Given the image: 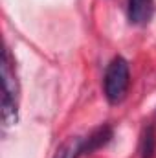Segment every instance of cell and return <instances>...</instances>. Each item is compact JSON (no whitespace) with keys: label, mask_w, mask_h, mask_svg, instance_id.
<instances>
[{"label":"cell","mask_w":156,"mask_h":158,"mask_svg":"<svg viewBox=\"0 0 156 158\" xmlns=\"http://www.w3.org/2000/svg\"><path fill=\"white\" fill-rule=\"evenodd\" d=\"M153 15V0H129V20L132 24H145Z\"/></svg>","instance_id":"obj_4"},{"label":"cell","mask_w":156,"mask_h":158,"mask_svg":"<svg viewBox=\"0 0 156 158\" xmlns=\"http://www.w3.org/2000/svg\"><path fill=\"white\" fill-rule=\"evenodd\" d=\"M0 72H2V119L6 125H15L18 119V81L15 74V61L9 53V50L6 48L2 53V64H0Z\"/></svg>","instance_id":"obj_1"},{"label":"cell","mask_w":156,"mask_h":158,"mask_svg":"<svg viewBox=\"0 0 156 158\" xmlns=\"http://www.w3.org/2000/svg\"><path fill=\"white\" fill-rule=\"evenodd\" d=\"M79 155H83V138L74 136V138H68L57 149L53 158H79Z\"/></svg>","instance_id":"obj_5"},{"label":"cell","mask_w":156,"mask_h":158,"mask_svg":"<svg viewBox=\"0 0 156 158\" xmlns=\"http://www.w3.org/2000/svg\"><path fill=\"white\" fill-rule=\"evenodd\" d=\"M112 138V127L110 125H101L96 131H92L86 138H83V155H90L103 145H107Z\"/></svg>","instance_id":"obj_3"},{"label":"cell","mask_w":156,"mask_h":158,"mask_svg":"<svg viewBox=\"0 0 156 158\" xmlns=\"http://www.w3.org/2000/svg\"><path fill=\"white\" fill-rule=\"evenodd\" d=\"M129 83H130V72H129L127 61L123 57L112 59L105 72V96L109 103L117 105L125 99Z\"/></svg>","instance_id":"obj_2"},{"label":"cell","mask_w":156,"mask_h":158,"mask_svg":"<svg viewBox=\"0 0 156 158\" xmlns=\"http://www.w3.org/2000/svg\"><path fill=\"white\" fill-rule=\"evenodd\" d=\"M156 151V134L153 127H147L142 134V142H140V153L142 158H153Z\"/></svg>","instance_id":"obj_6"}]
</instances>
